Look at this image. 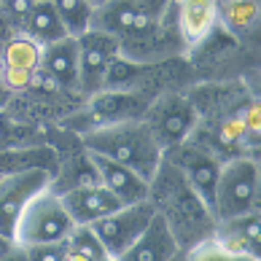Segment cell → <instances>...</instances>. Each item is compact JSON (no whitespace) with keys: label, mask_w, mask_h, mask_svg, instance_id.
<instances>
[{"label":"cell","mask_w":261,"mask_h":261,"mask_svg":"<svg viewBox=\"0 0 261 261\" xmlns=\"http://www.w3.org/2000/svg\"><path fill=\"white\" fill-rule=\"evenodd\" d=\"M75 41H79V84H75V89L81 97H94L105 89L111 65L121 54L119 41L102 30H94V27L79 35Z\"/></svg>","instance_id":"cell-6"},{"label":"cell","mask_w":261,"mask_h":261,"mask_svg":"<svg viewBox=\"0 0 261 261\" xmlns=\"http://www.w3.org/2000/svg\"><path fill=\"white\" fill-rule=\"evenodd\" d=\"M41 43H35L30 35L14 33L11 41L0 51V79L6 89L14 94H24L33 89L35 75L41 70Z\"/></svg>","instance_id":"cell-9"},{"label":"cell","mask_w":261,"mask_h":261,"mask_svg":"<svg viewBox=\"0 0 261 261\" xmlns=\"http://www.w3.org/2000/svg\"><path fill=\"white\" fill-rule=\"evenodd\" d=\"M57 8V16L70 38H79L86 30H92V11L94 8L86 0H51Z\"/></svg>","instance_id":"cell-21"},{"label":"cell","mask_w":261,"mask_h":261,"mask_svg":"<svg viewBox=\"0 0 261 261\" xmlns=\"http://www.w3.org/2000/svg\"><path fill=\"white\" fill-rule=\"evenodd\" d=\"M14 33H19V30H14V24L8 22L3 14H0V51H3V46H6L8 41H11V35H14Z\"/></svg>","instance_id":"cell-26"},{"label":"cell","mask_w":261,"mask_h":261,"mask_svg":"<svg viewBox=\"0 0 261 261\" xmlns=\"http://www.w3.org/2000/svg\"><path fill=\"white\" fill-rule=\"evenodd\" d=\"M253 210H258V164L243 156L224 162L213 197V218L226 221Z\"/></svg>","instance_id":"cell-3"},{"label":"cell","mask_w":261,"mask_h":261,"mask_svg":"<svg viewBox=\"0 0 261 261\" xmlns=\"http://www.w3.org/2000/svg\"><path fill=\"white\" fill-rule=\"evenodd\" d=\"M178 151L170 162L180 170V175L186 178V183L194 189V194L205 202V207L213 210V197H216V183L221 175V162L218 156H213V151H205L199 146H191V143H180V146L170 148Z\"/></svg>","instance_id":"cell-10"},{"label":"cell","mask_w":261,"mask_h":261,"mask_svg":"<svg viewBox=\"0 0 261 261\" xmlns=\"http://www.w3.org/2000/svg\"><path fill=\"white\" fill-rule=\"evenodd\" d=\"M65 261H108V253L100 245L92 226H73V231L67 234Z\"/></svg>","instance_id":"cell-20"},{"label":"cell","mask_w":261,"mask_h":261,"mask_svg":"<svg viewBox=\"0 0 261 261\" xmlns=\"http://www.w3.org/2000/svg\"><path fill=\"white\" fill-rule=\"evenodd\" d=\"M108 261H113V258H108Z\"/></svg>","instance_id":"cell-33"},{"label":"cell","mask_w":261,"mask_h":261,"mask_svg":"<svg viewBox=\"0 0 261 261\" xmlns=\"http://www.w3.org/2000/svg\"><path fill=\"white\" fill-rule=\"evenodd\" d=\"M35 0H0V14L14 24V30H22L27 14L33 11Z\"/></svg>","instance_id":"cell-24"},{"label":"cell","mask_w":261,"mask_h":261,"mask_svg":"<svg viewBox=\"0 0 261 261\" xmlns=\"http://www.w3.org/2000/svg\"><path fill=\"white\" fill-rule=\"evenodd\" d=\"M143 121L151 129L153 140L162 146V151H170L191 138V132L197 127V111L180 94H164L151 108H146Z\"/></svg>","instance_id":"cell-7"},{"label":"cell","mask_w":261,"mask_h":261,"mask_svg":"<svg viewBox=\"0 0 261 261\" xmlns=\"http://www.w3.org/2000/svg\"><path fill=\"white\" fill-rule=\"evenodd\" d=\"M54 180V172L49 170H24L14 172V175L0 178V231L14 240V226L22 210L30 202L46 191Z\"/></svg>","instance_id":"cell-8"},{"label":"cell","mask_w":261,"mask_h":261,"mask_svg":"<svg viewBox=\"0 0 261 261\" xmlns=\"http://www.w3.org/2000/svg\"><path fill=\"white\" fill-rule=\"evenodd\" d=\"M3 261H27V250H24L22 245H16V243H14V248L6 253Z\"/></svg>","instance_id":"cell-27"},{"label":"cell","mask_w":261,"mask_h":261,"mask_svg":"<svg viewBox=\"0 0 261 261\" xmlns=\"http://www.w3.org/2000/svg\"><path fill=\"white\" fill-rule=\"evenodd\" d=\"M35 3H41V0H35Z\"/></svg>","instance_id":"cell-32"},{"label":"cell","mask_w":261,"mask_h":261,"mask_svg":"<svg viewBox=\"0 0 261 261\" xmlns=\"http://www.w3.org/2000/svg\"><path fill=\"white\" fill-rule=\"evenodd\" d=\"M89 159H92L94 172H97V183H102L121 205H132V202L148 199V180H143L138 172H132L129 167H124L119 162L105 159L100 153H89Z\"/></svg>","instance_id":"cell-12"},{"label":"cell","mask_w":261,"mask_h":261,"mask_svg":"<svg viewBox=\"0 0 261 261\" xmlns=\"http://www.w3.org/2000/svg\"><path fill=\"white\" fill-rule=\"evenodd\" d=\"M11 248H14V240H11V237H6L3 231H0V261L6 258V253H8Z\"/></svg>","instance_id":"cell-29"},{"label":"cell","mask_w":261,"mask_h":261,"mask_svg":"<svg viewBox=\"0 0 261 261\" xmlns=\"http://www.w3.org/2000/svg\"><path fill=\"white\" fill-rule=\"evenodd\" d=\"M73 226L75 224L67 216L60 194L46 189L22 210V216H19L16 226H14V243L22 248L43 245V243H60V240H67Z\"/></svg>","instance_id":"cell-4"},{"label":"cell","mask_w":261,"mask_h":261,"mask_svg":"<svg viewBox=\"0 0 261 261\" xmlns=\"http://www.w3.org/2000/svg\"><path fill=\"white\" fill-rule=\"evenodd\" d=\"M156 216V207H153L151 199H140L132 202V205H121L119 210L108 213L105 218L94 221L92 231L97 234L100 245L105 248L108 258H119L124 250H127L135 240L143 234V229L151 224V218Z\"/></svg>","instance_id":"cell-5"},{"label":"cell","mask_w":261,"mask_h":261,"mask_svg":"<svg viewBox=\"0 0 261 261\" xmlns=\"http://www.w3.org/2000/svg\"><path fill=\"white\" fill-rule=\"evenodd\" d=\"M81 143H84V151L119 162L148 183L153 180L164 159L162 146L153 140V135L143 119H121V121L100 124V127L84 132Z\"/></svg>","instance_id":"cell-1"},{"label":"cell","mask_w":261,"mask_h":261,"mask_svg":"<svg viewBox=\"0 0 261 261\" xmlns=\"http://www.w3.org/2000/svg\"><path fill=\"white\" fill-rule=\"evenodd\" d=\"M186 261H261L256 256H248V253H237V250H229L226 245H221L216 237H205L194 243L191 248L183 250Z\"/></svg>","instance_id":"cell-22"},{"label":"cell","mask_w":261,"mask_h":261,"mask_svg":"<svg viewBox=\"0 0 261 261\" xmlns=\"http://www.w3.org/2000/svg\"><path fill=\"white\" fill-rule=\"evenodd\" d=\"M170 261H186V256H183V250H178V253H175V256H172Z\"/></svg>","instance_id":"cell-31"},{"label":"cell","mask_w":261,"mask_h":261,"mask_svg":"<svg viewBox=\"0 0 261 261\" xmlns=\"http://www.w3.org/2000/svg\"><path fill=\"white\" fill-rule=\"evenodd\" d=\"M27 261H65L67 256V240L60 243H43V245H27Z\"/></svg>","instance_id":"cell-23"},{"label":"cell","mask_w":261,"mask_h":261,"mask_svg":"<svg viewBox=\"0 0 261 261\" xmlns=\"http://www.w3.org/2000/svg\"><path fill=\"white\" fill-rule=\"evenodd\" d=\"M60 167H62L60 153L51 146H43V143L0 148V178L14 175V172H24V170H49L54 175H60Z\"/></svg>","instance_id":"cell-17"},{"label":"cell","mask_w":261,"mask_h":261,"mask_svg":"<svg viewBox=\"0 0 261 261\" xmlns=\"http://www.w3.org/2000/svg\"><path fill=\"white\" fill-rule=\"evenodd\" d=\"M180 250L170 224L159 213L151 218V224L143 229V234L124 250L116 261H170Z\"/></svg>","instance_id":"cell-13"},{"label":"cell","mask_w":261,"mask_h":261,"mask_svg":"<svg viewBox=\"0 0 261 261\" xmlns=\"http://www.w3.org/2000/svg\"><path fill=\"white\" fill-rule=\"evenodd\" d=\"M216 19L231 35H250L258 27V0H216Z\"/></svg>","instance_id":"cell-19"},{"label":"cell","mask_w":261,"mask_h":261,"mask_svg":"<svg viewBox=\"0 0 261 261\" xmlns=\"http://www.w3.org/2000/svg\"><path fill=\"white\" fill-rule=\"evenodd\" d=\"M14 100V94L6 89V84H3V79H0V111H6L8 108V102Z\"/></svg>","instance_id":"cell-28"},{"label":"cell","mask_w":261,"mask_h":261,"mask_svg":"<svg viewBox=\"0 0 261 261\" xmlns=\"http://www.w3.org/2000/svg\"><path fill=\"white\" fill-rule=\"evenodd\" d=\"M213 237L221 245H226L229 250L237 253H248L261 258V221H258V210L245 213L237 218H226V221H216L213 226Z\"/></svg>","instance_id":"cell-16"},{"label":"cell","mask_w":261,"mask_h":261,"mask_svg":"<svg viewBox=\"0 0 261 261\" xmlns=\"http://www.w3.org/2000/svg\"><path fill=\"white\" fill-rule=\"evenodd\" d=\"M138 3H140L143 8H146L148 14L159 16V19H167L170 8H172V0H138Z\"/></svg>","instance_id":"cell-25"},{"label":"cell","mask_w":261,"mask_h":261,"mask_svg":"<svg viewBox=\"0 0 261 261\" xmlns=\"http://www.w3.org/2000/svg\"><path fill=\"white\" fill-rule=\"evenodd\" d=\"M92 27L113 35L127 60L146 65L148 46L164 43V19L148 14L138 0H108L92 11Z\"/></svg>","instance_id":"cell-2"},{"label":"cell","mask_w":261,"mask_h":261,"mask_svg":"<svg viewBox=\"0 0 261 261\" xmlns=\"http://www.w3.org/2000/svg\"><path fill=\"white\" fill-rule=\"evenodd\" d=\"M60 199L75 226H92L94 221H100L108 213L121 207V202L102 183H81V186L65 189L60 191Z\"/></svg>","instance_id":"cell-11"},{"label":"cell","mask_w":261,"mask_h":261,"mask_svg":"<svg viewBox=\"0 0 261 261\" xmlns=\"http://www.w3.org/2000/svg\"><path fill=\"white\" fill-rule=\"evenodd\" d=\"M175 11V27L180 41L189 46L202 43L218 24L216 19V0H172Z\"/></svg>","instance_id":"cell-15"},{"label":"cell","mask_w":261,"mask_h":261,"mask_svg":"<svg viewBox=\"0 0 261 261\" xmlns=\"http://www.w3.org/2000/svg\"><path fill=\"white\" fill-rule=\"evenodd\" d=\"M19 33H24V35H30L35 43H41V46H49L54 41H60V38H65V27L60 22V16H57V8L51 0H41V3H35L33 6V11L27 14L24 19V24H22V30Z\"/></svg>","instance_id":"cell-18"},{"label":"cell","mask_w":261,"mask_h":261,"mask_svg":"<svg viewBox=\"0 0 261 261\" xmlns=\"http://www.w3.org/2000/svg\"><path fill=\"white\" fill-rule=\"evenodd\" d=\"M86 3H89L92 8H97V6H102V3H108V0H86Z\"/></svg>","instance_id":"cell-30"},{"label":"cell","mask_w":261,"mask_h":261,"mask_svg":"<svg viewBox=\"0 0 261 261\" xmlns=\"http://www.w3.org/2000/svg\"><path fill=\"white\" fill-rule=\"evenodd\" d=\"M41 73H46L49 79L65 92H79V41L70 35L60 38L49 46L41 49Z\"/></svg>","instance_id":"cell-14"}]
</instances>
